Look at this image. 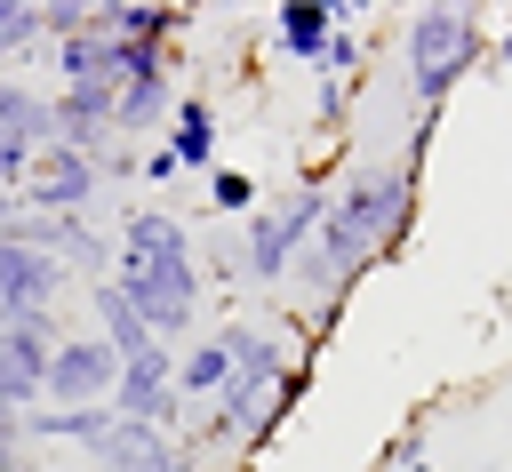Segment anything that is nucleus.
Segmentation results:
<instances>
[{
  "label": "nucleus",
  "instance_id": "f8f14e48",
  "mask_svg": "<svg viewBox=\"0 0 512 472\" xmlns=\"http://www.w3.org/2000/svg\"><path fill=\"white\" fill-rule=\"evenodd\" d=\"M88 32L104 40H144V48H176L192 32V8H168V0H96Z\"/></svg>",
  "mask_w": 512,
  "mask_h": 472
},
{
  "label": "nucleus",
  "instance_id": "6ab92c4d",
  "mask_svg": "<svg viewBox=\"0 0 512 472\" xmlns=\"http://www.w3.org/2000/svg\"><path fill=\"white\" fill-rule=\"evenodd\" d=\"M0 136H8V144H24V152H40V144L56 136L48 96H40L24 72H0Z\"/></svg>",
  "mask_w": 512,
  "mask_h": 472
},
{
  "label": "nucleus",
  "instance_id": "cd10ccee",
  "mask_svg": "<svg viewBox=\"0 0 512 472\" xmlns=\"http://www.w3.org/2000/svg\"><path fill=\"white\" fill-rule=\"evenodd\" d=\"M24 176H32V152H24V144H8V136H0V192H16V184H24Z\"/></svg>",
  "mask_w": 512,
  "mask_h": 472
},
{
  "label": "nucleus",
  "instance_id": "4468645a",
  "mask_svg": "<svg viewBox=\"0 0 512 472\" xmlns=\"http://www.w3.org/2000/svg\"><path fill=\"white\" fill-rule=\"evenodd\" d=\"M176 112V72H144L112 96V144H136V136H160Z\"/></svg>",
  "mask_w": 512,
  "mask_h": 472
},
{
  "label": "nucleus",
  "instance_id": "6e6552de",
  "mask_svg": "<svg viewBox=\"0 0 512 472\" xmlns=\"http://www.w3.org/2000/svg\"><path fill=\"white\" fill-rule=\"evenodd\" d=\"M88 464L96 472H200V456H192V440L184 432H152V424H104V440L88 448Z\"/></svg>",
  "mask_w": 512,
  "mask_h": 472
},
{
  "label": "nucleus",
  "instance_id": "dca6fc26",
  "mask_svg": "<svg viewBox=\"0 0 512 472\" xmlns=\"http://www.w3.org/2000/svg\"><path fill=\"white\" fill-rule=\"evenodd\" d=\"M120 256H192V224L176 216V208H160V200H136L128 216H120V240H112Z\"/></svg>",
  "mask_w": 512,
  "mask_h": 472
},
{
  "label": "nucleus",
  "instance_id": "412c9836",
  "mask_svg": "<svg viewBox=\"0 0 512 472\" xmlns=\"http://www.w3.org/2000/svg\"><path fill=\"white\" fill-rule=\"evenodd\" d=\"M48 64H56V88H80V80H112V40H104V32H80V40L48 48Z\"/></svg>",
  "mask_w": 512,
  "mask_h": 472
},
{
  "label": "nucleus",
  "instance_id": "39448f33",
  "mask_svg": "<svg viewBox=\"0 0 512 472\" xmlns=\"http://www.w3.org/2000/svg\"><path fill=\"white\" fill-rule=\"evenodd\" d=\"M120 424H152V432H184L192 424V408L176 400V352L168 344H152V352H136V360H120V376H112V400H104Z\"/></svg>",
  "mask_w": 512,
  "mask_h": 472
},
{
  "label": "nucleus",
  "instance_id": "f257e3e1",
  "mask_svg": "<svg viewBox=\"0 0 512 472\" xmlns=\"http://www.w3.org/2000/svg\"><path fill=\"white\" fill-rule=\"evenodd\" d=\"M408 232H416V176L400 160H360L328 192V216L304 240V256L288 264V280L312 304H344L376 264H400Z\"/></svg>",
  "mask_w": 512,
  "mask_h": 472
},
{
  "label": "nucleus",
  "instance_id": "0eeeda50",
  "mask_svg": "<svg viewBox=\"0 0 512 472\" xmlns=\"http://www.w3.org/2000/svg\"><path fill=\"white\" fill-rule=\"evenodd\" d=\"M112 376H120V360H112V344L96 328L88 336H56L48 376H40V408H104L112 400Z\"/></svg>",
  "mask_w": 512,
  "mask_h": 472
},
{
  "label": "nucleus",
  "instance_id": "2eb2a0df",
  "mask_svg": "<svg viewBox=\"0 0 512 472\" xmlns=\"http://www.w3.org/2000/svg\"><path fill=\"white\" fill-rule=\"evenodd\" d=\"M328 32H336V0H280L272 8V48L288 56V64H320V48H328Z\"/></svg>",
  "mask_w": 512,
  "mask_h": 472
},
{
  "label": "nucleus",
  "instance_id": "1a4fd4ad",
  "mask_svg": "<svg viewBox=\"0 0 512 472\" xmlns=\"http://www.w3.org/2000/svg\"><path fill=\"white\" fill-rule=\"evenodd\" d=\"M112 80H80V88H56L48 96V120H56V136L48 144H72V152H88V160H104L112 152Z\"/></svg>",
  "mask_w": 512,
  "mask_h": 472
},
{
  "label": "nucleus",
  "instance_id": "a878e982",
  "mask_svg": "<svg viewBox=\"0 0 512 472\" xmlns=\"http://www.w3.org/2000/svg\"><path fill=\"white\" fill-rule=\"evenodd\" d=\"M376 472H432V456H424V432H400V440H384Z\"/></svg>",
  "mask_w": 512,
  "mask_h": 472
},
{
  "label": "nucleus",
  "instance_id": "ddd939ff",
  "mask_svg": "<svg viewBox=\"0 0 512 472\" xmlns=\"http://www.w3.org/2000/svg\"><path fill=\"white\" fill-rule=\"evenodd\" d=\"M216 136H224V128H216V104H208V96H192V88H176V112H168L160 144L176 152V168H184V176H208V168H216Z\"/></svg>",
  "mask_w": 512,
  "mask_h": 472
},
{
  "label": "nucleus",
  "instance_id": "aec40b11",
  "mask_svg": "<svg viewBox=\"0 0 512 472\" xmlns=\"http://www.w3.org/2000/svg\"><path fill=\"white\" fill-rule=\"evenodd\" d=\"M88 304H96V320H104L96 336L112 344V360H136V352H152V328L136 320V304H128L112 280H96V288H88Z\"/></svg>",
  "mask_w": 512,
  "mask_h": 472
},
{
  "label": "nucleus",
  "instance_id": "f3484780",
  "mask_svg": "<svg viewBox=\"0 0 512 472\" xmlns=\"http://www.w3.org/2000/svg\"><path fill=\"white\" fill-rule=\"evenodd\" d=\"M48 256L96 288V280H112V256H120V248H112V232H104L96 216H56V232H48Z\"/></svg>",
  "mask_w": 512,
  "mask_h": 472
},
{
  "label": "nucleus",
  "instance_id": "423d86ee",
  "mask_svg": "<svg viewBox=\"0 0 512 472\" xmlns=\"http://www.w3.org/2000/svg\"><path fill=\"white\" fill-rule=\"evenodd\" d=\"M96 192H104V168H96L88 152H72V144H40V152H32V176L16 184V200H24L32 216H88Z\"/></svg>",
  "mask_w": 512,
  "mask_h": 472
},
{
  "label": "nucleus",
  "instance_id": "a211bd4d",
  "mask_svg": "<svg viewBox=\"0 0 512 472\" xmlns=\"http://www.w3.org/2000/svg\"><path fill=\"white\" fill-rule=\"evenodd\" d=\"M224 384H232V352H224V336L208 328V336H192V344L176 352V400H184V408H208Z\"/></svg>",
  "mask_w": 512,
  "mask_h": 472
},
{
  "label": "nucleus",
  "instance_id": "20e7f679",
  "mask_svg": "<svg viewBox=\"0 0 512 472\" xmlns=\"http://www.w3.org/2000/svg\"><path fill=\"white\" fill-rule=\"evenodd\" d=\"M320 216H328V184H320V176H304L296 192L264 200V208L240 224V280L280 288V280H288V264L304 256V240L320 232Z\"/></svg>",
  "mask_w": 512,
  "mask_h": 472
},
{
  "label": "nucleus",
  "instance_id": "5701e85b",
  "mask_svg": "<svg viewBox=\"0 0 512 472\" xmlns=\"http://www.w3.org/2000/svg\"><path fill=\"white\" fill-rule=\"evenodd\" d=\"M360 56H368V48H360V32H352V24H336V32H328V48H320V64H312V80H360Z\"/></svg>",
  "mask_w": 512,
  "mask_h": 472
},
{
  "label": "nucleus",
  "instance_id": "bb28decb",
  "mask_svg": "<svg viewBox=\"0 0 512 472\" xmlns=\"http://www.w3.org/2000/svg\"><path fill=\"white\" fill-rule=\"evenodd\" d=\"M176 176H184V168H176V152H168V144H152V152L136 160V184H152V192H160V184H176Z\"/></svg>",
  "mask_w": 512,
  "mask_h": 472
},
{
  "label": "nucleus",
  "instance_id": "7c9ffc66",
  "mask_svg": "<svg viewBox=\"0 0 512 472\" xmlns=\"http://www.w3.org/2000/svg\"><path fill=\"white\" fill-rule=\"evenodd\" d=\"M16 224H24V200H16V192H0V240H8Z\"/></svg>",
  "mask_w": 512,
  "mask_h": 472
},
{
  "label": "nucleus",
  "instance_id": "9b49d317",
  "mask_svg": "<svg viewBox=\"0 0 512 472\" xmlns=\"http://www.w3.org/2000/svg\"><path fill=\"white\" fill-rule=\"evenodd\" d=\"M216 336H224V352H232V384H256V392H272V384L304 360V352H296L280 328H264V320H224Z\"/></svg>",
  "mask_w": 512,
  "mask_h": 472
},
{
  "label": "nucleus",
  "instance_id": "2f4dec72",
  "mask_svg": "<svg viewBox=\"0 0 512 472\" xmlns=\"http://www.w3.org/2000/svg\"><path fill=\"white\" fill-rule=\"evenodd\" d=\"M368 472H376V464H368Z\"/></svg>",
  "mask_w": 512,
  "mask_h": 472
},
{
  "label": "nucleus",
  "instance_id": "4be33fe9",
  "mask_svg": "<svg viewBox=\"0 0 512 472\" xmlns=\"http://www.w3.org/2000/svg\"><path fill=\"white\" fill-rule=\"evenodd\" d=\"M200 184H208V216H240V224H248V216L264 208V184H256L248 168H224V160H216Z\"/></svg>",
  "mask_w": 512,
  "mask_h": 472
},
{
  "label": "nucleus",
  "instance_id": "c85d7f7f",
  "mask_svg": "<svg viewBox=\"0 0 512 472\" xmlns=\"http://www.w3.org/2000/svg\"><path fill=\"white\" fill-rule=\"evenodd\" d=\"M96 168H104V176H112V184H136V152H128V144H112V152H104V160H96Z\"/></svg>",
  "mask_w": 512,
  "mask_h": 472
},
{
  "label": "nucleus",
  "instance_id": "7ed1b4c3",
  "mask_svg": "<svg viewBox=\"0 0 512 472\" xmlns=\"http://www.w3.org/2000/svg\"><path fill=\"white\" fill-rule=\"evenodd\" d=\"M112 288L136 304V320L152 328V344L184 352L200 336V248L192 256H112Z\"/></svg>",
  "mask_w": 512,
  "mask_h": 472
},
{
  "label": "nucleus",
  "instance_id": "f03ea898",
  "mask_svg": "<svg viewBox=\"0 0 512 472\" xmlns=\"http://www.w3.org/2000/svg\"><path fill=\"white\" fill-rule=\"evenodd\" d=\"M400 64H408V96L416 112H448V96L488 72V16L480 8H456V0H432L400 24Z\"/></svg>",
  "mask_w": 512,
  "mask_h": 472
},
{
  "label": "nucleus",
  "instance_id": "b1692460",
  "mask_svg": "<svg viewBox=\"0 0 512 472\" xmlns=\"http://www.w3.org/2000/svg\"><path fill=\"white\" fill-rule=\"evenodd\" d=\"M344 120H352V80H320L312 88V128L320 136H344Z\"/></svg>",
  "mask_w": 512,
  "mask_h": 472
},
{
  "label": "nucleus",
  "instance_id": "c756f323",
  "mask_svg": "<svg viewBox=\"0 0 512 472\" xmlns=\"http://www.w3.org/2000/svg\"><path fill=\"white\" fill-rule=\"evenodd\" d=\"M488 72H512V24H496V40H488Z\"/></svg>",
  "mask_w": 512,
  "mask_h": 472
},
{
  "label": "nucleus",
  "instance_id": "393cba45",
  "mask_svg": "<svg viewBox=\"0 0 512 472\" xmlns=\"http://www.w3.org/2000/svg\"><path fill=\"white\" fill-rule=\"evenodd\" d=\"M0 472H40V448L24 440V416L0 408Z\"/></svg>",
  "mask_w": 512,
  "mask_h": 472
},
{
  "label": "nucleus",
  "instance_id": "9d476101",
  "mask_svg": "<svg viewBox=\"0 0 512 472\" xmlns=\"http://www.w3.org/2000/svg\"><path fill=\"white\" fill-rule=\"evenodd\" d=\"M64 264L56 256H40V248H24V240H0V320L8 312H56V296H64Z\"/></svg>",
  "mask_w": 512,
  "mask_h": 472
}]
</instances>
